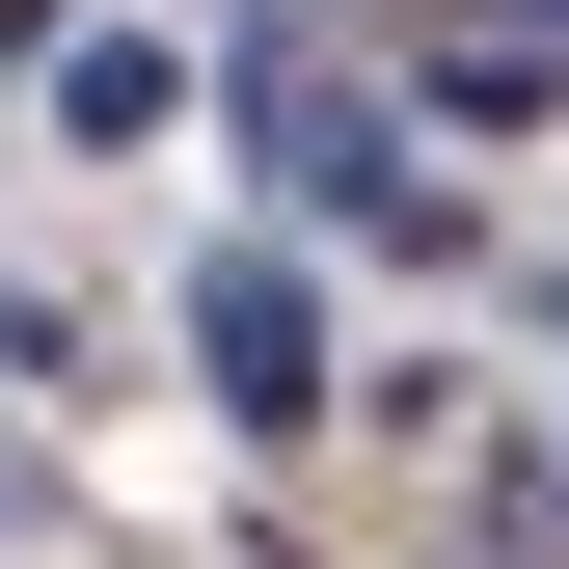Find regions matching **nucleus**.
Wrapping results in <instances>:
<instances>
[{
	"label": "nucleus",
	"instance_id": "f03ea898",
	"mask_svg": "<svg viewBox=\"0 0 569 569\" xmlns=\"http://www.w3.org/2000/svg\"><path fill=\"white\" fill-rule=\"evenodd\" d=\"M271 136H299V218H407V244H435V190H407V136L352 82H271Z\"/></svg>",
	"mask_w": 569,
	"mask_h": 569
},
{
	"label": "nucleus",
	"instance_id": "7ed1b4c3",
	"mask_svg": "<svg viewBox=\"0 0 569 569\" xmlns=\"http://www.w3.org/2000/svg\"><path fill=\"white\" fill-rule=\"evenodd\" d=\"M488 28H516V54H569V0H488Z\"/></svg>",
	"mask_w": 569,
	"mask_h": 569
},
{
	"label": "nucleus",
	"instance_id": "f257e3e1",
	"mask_svg": "<svg viewBox=\"0 0 569 569\" xmlns=\"http://www.w3.org/2000/svg\"><path fill=\"white\" fill-rule=\"evenodd\" d=\"M190 352H218V407H244V435H299V407H326V326H299V271H190Z\"/></svg>",
	"mask_w": 569,
	"mask_h": 569
}]
</instances>
